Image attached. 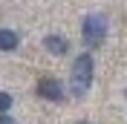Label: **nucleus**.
Here are the masks:
<instances>
[{
	"instance_id": "obj_8",
	"label": "nucleus",
	"mask_w": 127,
	"mask_h": 124,
	"mask_svg": "<svg viewBox=\"0 0 127 124\" xmlns=\"http://www.w3.org/2000/svg\"><path fill=\"white\" fill-rule=\"evenodd\" d=\"M78 124H93V121H78Z\"/></svg>"
},
{
	"instance_id": "obj_3",
	"label": "nucleus",
	"mask_w": 127,
	"mask_h": 124,
	"mask_svg": "<svg viewBox=\"0 0 127 124\" xmlns=\"http://www.w3.org/2000/svg\"><path fill=\"white\" fill-rule=\"evenodd\" d=\"M38 95L46 101H64V84L58 78H40L38 81Z\"/></svg>"
},
{
	"instance_id": "obj_4",
	"label": "nucleus",
	"mask_w": 127,
	"mask_h": 124,
	"mask_svg": "<svg viewBox=\"0 0 127 124\" xmlns=\"http://www.w3.org/2000/svg\"><path fill=\"white\" fill-rule=\"evenodd\" d=\"M43 46H46L52 55H66V49H69V40L64 38V35H46V38H43Z\"/></svg>"
},
{
	"instance_id": "obj_9",
	"label": "nucleus",
	"mask_w": 127,
	"mask_h": 124,
	"mask_svg": "<svg viewBox=\"0 0 127 124\" xmlns=\"http://www.w3.org/2000/svg\"><path fill=\"white\" fill-rule=\"evenodd\" d=\"M124 95H127V93H124Z\"/></svg>"
},
{
	"instance_id": "obj_1",
	"label": "nucleus",
	"mask_w": 127,
	"mask_h": 124,
	"mask_svg": "<svg viewBox=\"0 0 127 124\" xmlns=\"http://www.w3.org/2000/svg\"><path fill=\"white\" fill-rule=\"evenodd\" d=\"M93 72H95V63H93V55L84 52L75 58V63H72V95H84L90 90V84H93Z\"/></svg>"
},
{
	"instance_id": "obj_2",
	"label": "nucleus",
	"mask_w": 127,
	"mask_h": 124,
	"mask_svg": "<svg viewBox=\"0 0 127 124\" xmlns=\"http://www.w3.org/2000/svg\"><path fill=\"white\" fill-rule=\"evenodd\" d=\"M81 32H84L87 46H101V43H104V35H107V20H104V15H95V12L87 15Z\"/></svg>"
},
{
	"instance_id": "obj_6",
	"label": "nucleus",
	"mask_w": 127,
	"mask_h": 124,
	"mask_svg": "<svg viewBox=\"0 0 127 124\" xmlns=\"http://www.w3.org/2000/svg\"><path fill=\"white\" fill-rule=\"evenodd\" d=\"M9 107H12V95H9V93H0V113H6Z\"/></svg>"
},
{
	"instance_id": "obj_5",
	"label": "nucleus",
	"mask_w": 127,
	"mask_h": 124,
	"mask_svg": "<svg viewBox=\"0 0 127 124\" xmlns=\"http://www.w3.org/2000/svg\"><path fill=\"white\" fill-rule=\"evenodd\" d=\"M20 46V35L12 29H0V52H15Z\"/></svg>"
},
{
	"instance_id": "obj_7",
	"label": "nucleus",
	"mask_w": 127,
	"mask_h": 124,
	"mask_svg": "<svg viewBox=\"0 0 127 124\" xmlns=\"http://www.w3.org/2000/svg\"><path fill=\"white\" fill-rule=\"evenodd\" d=\"M0 124H15V121H12V118H9L6 113H0Z\"/></svg>"
}]
</instances>
